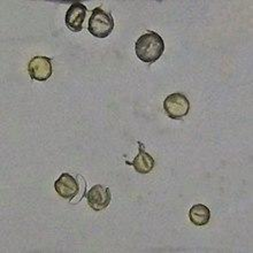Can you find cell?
<instances>
[{
  "label": "cell",
  "instance_id": "obj_1",
  "mask_svg": "<svg viewBox=\"0 0 253 253\" xmlns=\"http://www.w3.org/2000/svg\"><path fill=\"white\" fill-rule=\"evenodd\" d=\"M135 52L140 61L153 63L164 54L165 42L160 35L154 31H147L137 40Z\"/></svg>",
  "mask_w": 253,
  "mask_h": 253
},
{
  "label": "cell",
  "instance_id": "obj_2",
  "mask_svg": "<svg viewBox=\"0 0 253 253\" xmlns=\"http://www.w3.org/2000/svg\"><path fill=\"white\" fill-rule=\"evenodd\" d=\"M114 29V20L110 13L100 7H96L91 13L87 30L96 38H106Z\"/></svg>",
  "mask_w": 253,
  "mask_h": 253
},
{
  "label": "cell",
  "instance_id": "obj_3",
  "mask_svg": "<svg viewBox=\"0 0 253 253\" xmlns=\"http://www.w3.org/2000/svg\"><path fill=\"white\" fill-rule=\"evenodd\" d=\"M164 110L170 119L180 120L188 115L190 111L189 99L183 93L169 94L164 101Z\"/></svg>",
  "mask_w": 253,
  "mask_h": 253
},
{
  "label": "cell",
  "instance_id": "obj_4",
  "mask_svg": "<svg viewBox=\"0 0 253 253\" xmlns=\"http://www.w3.org/2000/svg\"><path fill=\"white\" fill-rule=\"evenodd\" d=\"M28 72L33 80L45 82L52 76L53 67H52V59L46 57H35L28 65Z\"/></svg>",
  "mask_w": 253,
  "mask_h": 253
},
{
  "label": "cell",
  "instance_id": "obj_5",
  "mask_svg": "<svg viewBox=\"0 0 253 253\" xmlns=\"http://www.w3.org/2000/svg\"><path fill=\"white\" fill-rule=\"evenodd\" d=\"M111 191L104 185L97 184L86 192V200L93 211H103L111 204Z\"/></svg>",
  "mask_w": 253,
  "mask_h": 253
},
{
  "label": "cell",
  "instance_id": "obj_6",
  "mask_svg": "<svg viewBox=\"0 0 253 253\" xmlns=\"http://www.w3.org/2000/svg\"><path fill=\"white\" fill-rule=\"evenodd\" d=\"M86 7L81 2H74L66 13L65 22L67 28L74 33H80L83 29V23L86 16Z\"/></svg>",
  "mask_w": 253,
  "mask_h": 253
},
{
  "label": "cell",
  "instance_id": "obj_7",
  "mask_svg": "<svg viewBox=\"0 0 253 253\" xmlns=\"http://www.w3.org/2000/svg\"><path fill=\"white\" fill-rule=\"evenodd\" d=\"M54 189L62 198L72 200L79 192V183L70 174L62 173L61 176L54 182Z\"/></svg>",
  "mask_w": 253,
  "mask_h": 253
},
{
  "label": "cell",
  "instance_id": "obj_8",
  "mask_svg": "<svg viewBox=\"0 0 253 253\" xmlns=\"http://www.w3.org/2000/svg\"><path fill=\"white\" fill-rule=\"evenodd\" d=\"M138 145H139V152L137 154L135 159L131 163H129V161H126V165H130V166H132L135 168L137 173L139 174H149L151 170L154 168V165H156V161L152 157L150 156L149 153L145 152L143 149V144L138 142Z\"/></svg>",
  "mask_w": 253,
  "mask_h": 253
},
{
  "label": "cell",
  "instance_id": "obj_9",
  "mask_svg": "<svg viewBox=\"0 0 253 253\" xmlns=\"http://www.w3.org/2000/svg\"><path fill=\"white\" fill-rule=\"evenodd\" d=\"M189 217L190 221L195 226H205V224L210 222L211 219L210 209L207 206L203 205V204H197V205H193L191 210L189 211Z\"/></svg>",
  "mask_w": 253,
  "mask_h": 253
}]
</instances>
